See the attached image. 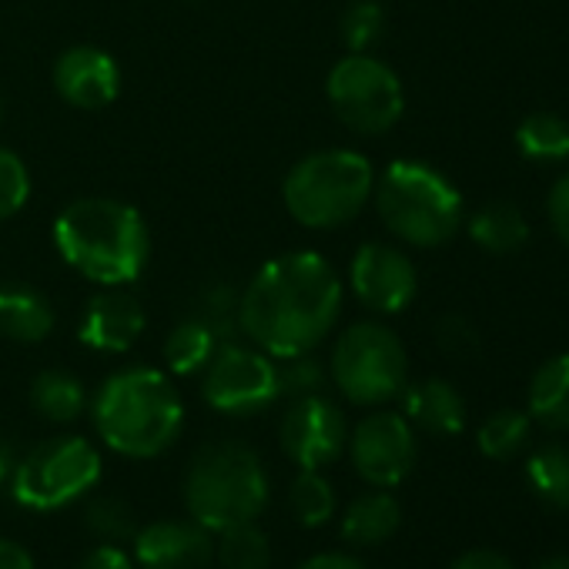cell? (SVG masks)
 Instances as JSON below:
<instances>
[{
	"label": "cell",
	"instance_id": "obj_6",
	"mask_svg": "<svg viewBox=\"0 0 569 569\" xmlns=\"http://www.w3.org/2000/svg\"><path fill=\"white\" fill-rule=\"evenodd\" d=\"M376 208L386 228L416 248L446 244L462 224V194L426 161L399 158L376 178Z\"/></svg>",
	"mask_w": 569,
	"mask_h": 569
},
{
	"label": "cell",
	"instance_id": "obj_35",
	"mask_svg": "<svg viewBox=\"0 0 569 569\" xmlns=\"http://www.w3.org/2000/svg\"><path fill=\"white\" fill-rule=\"evenodd\" d=\"M549 224H552V231L559 234V241H566L569 244V171L552 184V191H549Z\"/></svg>",
	"mask_w": 569,
	"mask_h": 569
},
{
	"label": "cell",
	"instance_id": "obj_36",
	"mask_svg": "<svg viewBox=\"0 0 569 569\" xmlns=\"http://www.w3.org/2000/svg\"><path fill=\"white\" fill-rule=\"evenodd\" d=\"M78 569H134V559H131L121 546L104 542V546L91 549V552L81 559V566H78Z\"/></svg>",
	"mask_w": 569,
	"mask_h": 569
},
{
	"label": "cell",
	"instance_id": "obj_3",
	"mask_svg": "<svg viewBox=\"0 0 569 569\" xmlns=\"http://www.w3.org/2000/svg\"><path fill=\"white\" fill-rule=\"evenodd\" d=\"M91 416L111 452L128 459H154L181 436L184 402L161 369L131 366L101 382Z\"/></svg>",
	"mask_w": 569,
	"mask_h": 569
},
{
	"label": "cell",
	"instance_id": "obj_22",
	"mask_svg": "<svg viewBox=\"0 0 569 569\" xmlns=\"http://www.w3.org/2000/svg\"><path fill=\"white\" fill-rule=\"evenodd\" d=\"M218 346H224L218 339V332L191 312L188 319H181L168 332V339H164V362H168V369L174 376H201V369L211 362Z\"/></svg>",
	"mask_w": 569,
	"mask_h": 569
},
{
	"label": "cell",
	"instance_id": "obj_16",
	"mask_svg": "<svg viewBox=\"0 0 569 569\" xmlns=\"http://www.w3.org/2000/svg\"><path fill=\"white\" fill-rule=\"evenodd\" d=\"M148 326V316L141 302L124 289H104L98 292L81 316L78 339L101 356H121L128 352Z\"/></svg>",
	"mask_w": 569,
	"mask_h": 569
},
{
	"label": "cell",
	"instance_id": "obj_41",
	"mask_svg": "<svg viewBox=\"0 0 569 569\" xmlns=\"http://www.w3.org/2000/svg\"><path fill=\"white\" fill-rule=\"evenodd\" d=\"M539 569H569V556H552V559L539 562Z\"/></svg>",
	"mask_w": 569,
	"mask_h": 569
},
{
	"label": "cell",
	"instance_id": "obj_21",
	"mask_svg": "<svg viewBox=\"0 0 569 569\" xmlns=\"http://www.w3.org/2000/svg\"><path fill=\"white\" fill-rule=\"evenodd\" d=\"M529 419L552 432L569 429V356H556L539 366L529 386Z\"/></svg>",
	"mask_w": 569,
	"mask_h": 569
},
{
	"label": "cell",
	"instance_id": "obj_7",
	"mask_svg": "<svg viewBox=\"0 0 569 569\" xmlns=\"http://www.w3.org/2000/svg\"><path fill=\"white\" fill-rule=\"evenodd\" d=\"M329 379L356 406L392 402L409 386L406 346L379 322H356L339 336L329 356Z\"/></svg>",
	"mask_w": 569,
	"mask_h": 569
},
{
	"label": "cell",
	"instance_id": "obj_25",
	"mask_svg": "<svg viewBox=\"0 0 569 569\" xmlns=\"http://www.w3.org/2000/svg\"><path fill=\"white\" fill-rule=\"evenodd\" d=\"M516 148L529 161H569V121L536 111L516 128Z\"/></svg>",
	"mask_w": 569,
	"mask_h": 569
},
{
	"label": "cell",
	"instance_id": "obj_2",
	"mask_svg": "<svg viewBox=\"0 0 569 569\" xmlns=\"http://www.w3.org/2000/svg\"><path fill=\"white\" fill-rule=\"evenodd\" d=\"M51 234L61 258L101 289H128L151 261L148 221L121 198L88 194L71 201Z\"/></svg>",
	"mask_w": 569,
	"mask_h": 569
},
{
	"label": "cell",
	"instance_id": "obj_17",
	"mask_svg": "<svg viewBox=\"0 0 569 569\" xmlns=\"http://www.w3.org/2000/svg\"><path fill=\"white\" fill-rule=\"evenodd\" d=\"M58 326V312L51 299L24 281L0 284V339L18 346L44 342Z\"/></svg>",
	"mask_w": 569,
	"mask_h": 569
},
{
	"label": "cell",
	"instance_id": "obj_30",
	"mask_svg": "<svg viewBox=\"0 0 569 569\" xmlns=\"http://www.w3.org/2000/svg\"><path fill=\"white\" fill-rule=\"evenodd\" d=\"M84 526L104 542H124L134 536V512L121 496H94L84 506Z\"/></svg>",
	"mask_w": 569,
	"mask_h": 569
},
{
	"label": "cell",
	"instance_id": "obj_40",
	"mask_svg": "<svg viewBox=\"0 0 569 569\" xmlns=\"http://www.w3.org/2000/svg\"><path fill=\"white\" fill-rule=\"evenodd\" d=\"M11 472H14V456H11V446H8V442H0V482H4Z\"/></svg>",
	"mask_w": 569,
	"mask_h": 569
},
{
	"label": "cell",
	"instance_id": "obj_13",
	"mask_svg": "<svg viewBox=\"0 0 569 569\" xmlns=\"http://www.w3.org/2000/svg\"><path fill=\"white\" fill-rule=\"evenodd\" d=\"M349 284L366 309L379 316H399L412 306L419 292V274L402 248L386 241H366L352 254Z\"/></svg>",
	"mask_w": 569,
	"mask_h": 569
},
{
	"label": "cell",
	"instance_id": "obj_9",
	"mask_svg": "<svg viewBox=\"0 0 569 569\" xmlns=\"http://www.w3.org/2000/svg\"><path fill=\"white\" fill-rule=\"evenodd\" d=\"M336 118L356 134H386L406 111V91L399 74L372 54L342 58L326 81Z\"/></svg>",
	"mask_w": 569,
	"mask_h": 569
},
{
	"label": "cell",
	"instance_id": "obj_12",
	"mask_svg": "<svg viewBox=\"0 0 569 569\" xmlns=\"http://www.w3.org/2000/svg\"><path fill=\"white\" fill-rule=\"evenodd\" d=\"M349 452L356 472L366 482H372L376 489H392L416 466L412 422L399 412H372L352 429Z\"/></svg>",
	"mask_w": 569,
	"mask_h": 569
},
{
	"label": "cell",
	"instance_id": "obj_11",
	"mask_svg": "<svg viewBox=\"0 0 569 569\" xmlns=\"http://www.w3.org/2000/svg\"><path fill=\"white\" fill-rule=\"evenodd\" d=\"M278 439L284 456L299 469H326L346 452L349 422L332 399L316 392V396L292 399V406L281 416Z\"/></svg>",
	"mask_w": 569,
	"mask_h": 569
},
{
	"label": "cell",
	"instance_id": "obj_39",
	"mask_svg": "<svg viewBox=\"0 0 569 569\" xmlns=\"http://www.w3.org/2000/svg\"><path fill=\"white\" fill-rule=\"evenodd\" d=\"M0 569H34V556L14 539H0Z\"/></svg>",
	"mask_w": 569,
	"mask_h": 569
},
{
	"label": "cell",
	"instance_id": "obj_32",
	"mask_svg": "<svg viewBox=\"0 0 569 569\" xmlns=\"http://www.w3.org/2000/svg\"><path fill=\"white\" fill-rule=\"evenodd\" d=\"M329 379V369L312 356H292V359H281L278 362V392L284 399H302V396H316L322 392Z\"/></svg>",
	"mask_w": 569,
	"mask_h": 569
},
{
	"label": "cell",
	"instance_id": "obj_26",
	"mask_svg": "<svg viewBox=\"0 0 569 569\" xmlns=\"http://www.w3.org/2000/svg\"><path fill=\"white\" fill-rule=\"evenodd\" d=\"M214 562L221 569H271V542L254 522H238L218 532Z\"/></svg>",
	"mask_w": 569,
	"mask_h": 569
},
{
	"label": "cell",
	"instance_id": "obj_10",
	"mask_svg": "<svg viewBox=\"0 0 569 569\" xmlns=\"http://www.w3.org/2000/svg\"><path fill=\"white\" fill-rule=\"evenodd\" d=\"M201 396L221 416H254L281 399L278 392V362L254 349L224 342L201 369Z\"/></svg>",
	"mask_w": 569,
	"mask_h": 569
},
{
	"label": "cell",
	"instance_id": "obj_27",
	"mask_svg": "<svg viewBox=\"0 0 569 569\" xmlns=\"http://www.w3.org/2000/svg\"><path fill=\"white\" fill-rule=\"evenodd\" d=\"M532 432V419L516 409H499L479 426V449L489 459H512L526 449Z\"/></svg>",
	"mask_w": 569,
	"mask_h": 569
},
{
	"label": "cell",
	"instance_id": "obj_33",
	"mask_svg": "<svg viewBox=\"0 0 569 569\" xmlns=\"http://www.w3.org/2000/svg\"><path fill=\"white\" fill-rule=\"evenodd\" d=\"M28 201H31V171L11 148L0 144V221L21 214Z\"/></svg>",
	"mask_w": 569,
	"mask_h": 569
},
{
	"label": "cell",
	"instance_id": "obj_37",
	"mask_svg": "<svg viewBox=\"0 0 569 569\" xmlns=\"http://www.w3.org/2000/svg\"><path fill=\"white\" fill-rule=\"evenodd\" d=\"M452 569H516V566L496 549H469L452 562Z\"/></svg>",
	"mask_w": 569,
	"mask_h": 569
},
{
	"label": "cell",
	"instance_id": "obj_34",
	"mask_svg": "<svg viewBox=\"0 0 569 569\" xmlns=\"http://www.w3.org/2000/svg\"><path fill=\"white\" fill-rule=\"evenodd\" d=\"M436 342L446 356L452 359H469L479 352V332L469 319L462 316H442L436 322Z\"/></svg>",
	"mask_w": 569,
	"mask_h": 569
},
{
	"label": "cell",
	"instance_id": "obj_23",
	"mask_svg": "<svg viewBox=\"0 0 569 569\" xmlns=\"http://www.w3.org/2000/svg\"><path fill=\"white\" fill-rule=\"evenodd\" d=\"M469 234L482 251L492 254H512L529 241V224L522 211L509 201H492L479 208L469 221Z\"/></svg>",
	"mask_w": 569,
	"mask_h": 569
},
{
	"label": "cell",
	"instance_id": "obj_5",
	"mask_svg": "<svg viewBox=\"0 0 569 569\" xmlns=\"http://www.w3.org/2000/svg\"><path fill=\"white\" fill-rule=\"evenodd\" d=\"M376 191V168L362 151L326 148L292 164L281 181V201L302 228L332 231L349 224Z\"/></svg>",
	"mask_w": 569,
	"mask_h": 569
},
{
	"label": "cell",
	"instance_id": "obj_31",
	"mask_svg": "<svg viewBox=\"0 0 569 569\" xmlns=\"http://www.w3.org/2000/svg\"><path fill=\"white\" fill-rule=\"evenodd\" d=\"M194 316L201 322H208L218 332L221 342H234L241 336V329H238V292L224 281L208 284V289L201 292V302H198Z\"/></svg>",
	"mask_w": 569,
	"mask_h": 569
},
{
	"label": "cell",
	"instance_id": "obj_19",
	"mask_svg": "<svg viewBox=\"0 0 569 569\" xmlns=\"http://www.w3.org/2000/svg\"><path fill=\"white\" fill-rule=\"evenodd\" d=\"M402 522V509L396 502L392 492L376 489V492H362L349 502L346 516H342V536L352 546H379L389 536H396Z\"/></svg>",
	"mask_w": 569,
	"mask_h": 569
},
{
	"label": "cell",
	"instance_id": "obj_8",
	"mask_svg": "<svg viewBox=\"0 0 569 569\" xmlns=\"http://www.w3.org/2000/svg\"><path fill=\"white\" fill-rule=\"evenodd\" d=\"M101 479V452L84 436H54L34 446L11 472V492L28 509H64Z\"/></svg>",
	"mask_w": 569,
	"mask_h": 569
},
{
	"label": "cell",
	"instance_id": "obj_42",
	"mask_svg": "<svg viewBox=\"0 0 569 569\" xmlns=\"http://www.w3.org/2000/svg\"><path fill=\"white\" fill-rule=\"evenodd\" d=\"M0 124H4V98H0Z\"/></svg>",
	"mask_w": 569,
	"mask_h": 569
},
{
	"label": "cell",
	"instance_id": "obj_28",
	"mask_svg": "<svg viewBox=\"0 0 569 569\" xmlns=\"http://www.w3.org/2000/svg\"><path fill=\"white\" fill-rule=\"evenodd\" d=\"M289 506L302 526H322L336 512V489L319 469H302L289 489Z\"/></svg>",
	"mask_w": 569,
	"mask_h": 569
},
{
	"label": "cell",
	"instance_id": "obj_4",
	"mask_svg": "<svg viewBox=\"0 0 569 569\" xmlns=\"http://www.w3.org/2000/svg\"><path fill=\"white\" fill-rule=\"evenodd\" d=\"M268 492L261 456L234 439L201 446L184 472V506L211 532L254 522L268 506Z\"/></svg>",
	"mask_w": 569,
	"mask_h": 569
},
{
	"label": "cell",
	"instance_id": "obj_15",
	"mask_svg": "<svg viewBox=\"0 0 569 569\" xmlns=\"http://www.w3.org/2000/svg\"><path fill=\"white\" fill-rule=\"evenodd\" d=\"M141 569H211L214 536L198 519H161L134 536Z\"/></svg>",
	"mask_w": 569,
	"mask_h": 569
},
{
	"label": "cell",
	"instance_id": "obj_20",
	"mask_svg": "<svg viewBox=\"0 0 569 569\" xmlns=\"http://www.w3.org/2000/svg\"><path fill=\"white\" fill-rule=\"evenodd\" d=\"M31 406H34V412L41 419L58 422V426H71L88 409V389H84V382L74 372L44 369L31 382Z\"/></svg>",
	"mask_w": 569,
	"mask_h": 569
},
{
	"label": "cell",
	"instance_id": "obj_18",
	"mask_svg": "<svg viewBox=\"0 0 569 569\" xmlns=\"http://www.w3.org/2000/svg\"><path fill=\"white\" fill-rule=\"evenodd\" d=\"M402 416L429 436H456L466 426V402L446 379H426L406 386L402 392Z\"/></svg>",
	"mask_w": 569,
	"mask_h": 569
},
{
	"label": "cell",
	"instance_id": "obj_29",
	"mask_svg": "<svg viewBox=\"0 0 569 569\" xmlns=\"http://www.w3.org/2000/svg\"><path fill=\"white\" fill-rule=\"evenodd\" d=\"M342 44L349 54H372L386 34V11L379 0H352L342 14Z\"/></svg>",
	"mask_w": 569,
	"mask_h": 569
},
{
	"label": "cell",
	"instance_id": "obj_38",
	"mask_svg": "<svg viewBox=\"0 0 569 569\" xmlns=\"http://www.w3.org/2000/svg\"><path fill=\"white\" fill-rule=\"evenodd\" d=\"M299 569H369V566L362 559L349 556V552H322V556L306 559Z\"/></svg>",
	"mask_w": 569,
	"mask_h": 569
},
{
	"label": "cell",
	"instance_id": "obj_24",
	"mask_svg": "<svg viewBox=\"0 0 569 569\" xmlns=\"http://www.w3.org/2000/svg\"><path fill=\"white\" fill-rule=\"evenodd\" d=\"M526 479L536 499L549 509H569V449L539 446L526 462Z\"/></svg>",
	"mask_w": 569,
	"mask_h": 569
},
{
	"label": "cell",
	"instance_id": "obj_1",
	"mask_svg": "<svg viewBox=\"0 0 569 569\" xmlns=\"http://www.w3.org/2000/svg\"><path fill=\"white\" fill-rule=\"evenodd\" d=\"M346 284L319 251H289L264 261L238 296L241 336L274 362L316 352L336 329Z\"/></svg>",
	"mask_w": 569,
	"mask_h": 569
},
{
	"label": "cell",
	"instance_id": "obj_14",
	"mask_svg": "<svg viewBox=\"0 0 569 569\" xmlns=\"http://www.w3.org/2000/svg\"><path fill=\"white\" fill-rule=\"evenodd\" d=\"M58 94L78 111H101L121 94V68L118 61L94 44L68 48L54 64Z\"/></svg>",
	"mask_w": 569,
	"mask_h": 569
}]
</instances>
